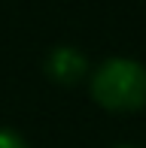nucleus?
<instances>
[{
    "instance_id": "f257e3e1",
    "label": "nucleus",
    "mask_w": 146,
    "mask_h": 148,
    "mask_svg": "<svg viewBox=\"0 0 146 148\" xmlns=\"http://www.w3.org/2000/svg\"><path fill=\"white\" fill-rule=\"evenodd\" d=\"M91 100L107 112L128 115L146 106V64L134 58H107L91 70Z\"/></svg>"
},
{
    "instance_id": "f03ea898",
    "label": "nucleus",
    "mask_w": 146,
    "mask_h": 148,
    "mask_svg": "<svg viewBox=\"0 0 146 148\" xmlns=\"http://www.w3.org/2000/svg\"><path fill=\"white\" fill-rule=\"evenodd\" d=\"M43 70H46V76H49L52 82L70 88V85L82 82V79L88 76V58H85L76 45H55V49L46 55Z\"/></svg>"
},
{
    "instance_id": "7ed1b4c3",
    "label": "nucleus",
    "mask_w": 146,
    "mask_h": 148,
    "mask_svg": "<svg viewBox=\"0 0 146 148\" xmlns=\"http://www.w3.org/2000/svg\"><path fill=\"white\" fill-rule=\"evenodd\" d=\"M0 148H28L22 136H18L15 130H9V127H0Z\"/></svg>"
},
{
    "instance_id": "20e7f679",
    "label": "nucleus",
    "mask_w": 146,
    "mask_h": 148,
    "mask_svg": "<svg viewBox=\"0 0 146 148\" xmlns=\"http://www.w3.org/2000/svg\"><path fill=\"white\" fill-rule=\"evenodd\" d=\"M119 148H134V145H119Z\"/></svg>"
}]
</instances>
